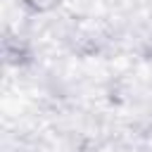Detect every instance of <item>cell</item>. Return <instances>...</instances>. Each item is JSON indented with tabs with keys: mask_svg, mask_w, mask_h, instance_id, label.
Returning a JSON list of instances; mask_svg holds the SVG:
<instances>
[{
	"mask_svg": "<svg viewBox=\"0 0 152 152\" xmlns=\"http://www.w3.org/2000/svg\"><path fill=\"white\" fill-rule=\"evenodd\" d=\"M17 2H21L26 10H31V12H38V14H43V12H50V10H55L62 0H17Z\"/></svg>",
	"mask_w": 152,
	"mask_h": 152,
	"instance_id": "cell-1",
	"label": "cell"
}]
</instances>
